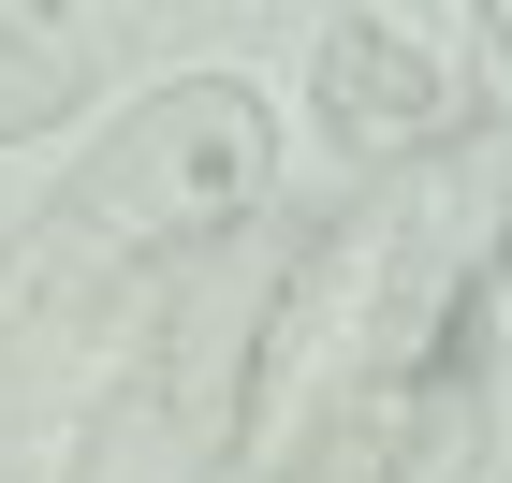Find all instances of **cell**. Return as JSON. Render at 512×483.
I'll return each mask as SVG.
<instances>
[{
  "instance_id": "6da1fadb",
  "label": "cell",
  "mask_w": 512,
  "mask_h": 483,
  "mask_svg": "<svg viewBox=\"0 0 512 483\" xmlns=\"http://www.w3.org/2000/svg\"><path fill=\"white\" fill-rule=\"evenodd\" d=\"M249 191H264V103H249L235 74L147 103L74 191L44 205V235L15 249V279H0V366H15V381H30V366H88L118 337V308L161 293L176 249L220 235Z\"/></svg>"
},
{
  "instance_id": "7a4b0ae2",
  "label": "cell",
  "mask_w": 512,
  "mask_h": 483,
  "mask_svg": "<svg viewBox=\"0 0 512 483\" xmlns=\"http://www.w3.org/2000/svg\"><path fill=\"white\" fill-rule=\"evenodd\" d=\"M308 103L366 161L439 147V118H454V0H366V15H337V44L308 59Z\"/></svg>"
},
{
  "instance_id": "3957f363",
  "label": "cell",
  "mask_w": 512,
  "mask_h": 483,
  "mask_svg": "<svg viewBox=\"0 0 512 483\" xmlns=\"http://www.w3.org/2000/svg\"><path fill=\"white\" fill-rule=\"evenodd\" d=\"M88 88V15L74 0H0V132H44Z\"/></svg>"
},
{
  "instance_id": "277c9868",
  "label": "cell",
  "mask_w": 512,
  "mask_h": 483,
  "mask_svg": "<svg viewBox=\"0 0 512 483\" xmlns=\"http://www.w3.org/2000/svg\"><path fill=\"white\" fill-rule=\"evenodd\" d=\"M483 74H498V118H483V132L512 147V0H483Z\"/></svg>"
},
{
  "instance_id": "5b68a950",
  "label": "cell",
  "mask_w": 512,
  "mask_h": 483,
  "mask_svg": "<svg viewBox=\"0 0 512 483\" xmlns=\"http://www.w3.org/2000/svg\"><path fill=\"white\" fill-rule=\"evenodd\" d=\"M498 279H512V249H498Z\"/></svg>"
}]
</instances>
